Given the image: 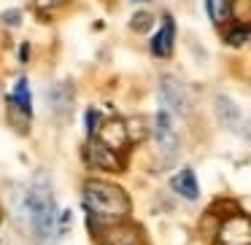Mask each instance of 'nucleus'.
<instances>
[{"instance_id":"nucleus-1","label":"nucleus","mask_w":251,"mask_h":245,"mask_svg":"<svg viewBox=\"0 0 251 245\" xmlns=\"http://www.w3.org/2000/svg\"><path fill=\"white\" fill-rule=\"evenodd\" d=\"M27 213H30V223L38 245H51L57 237V205H54V194H51V183L49 175L38 173L27 191Z\"/></svg>"},{"instance_id":"nucleus-2","label":"nucleus","mask_w":251,"mask_h":245,"mask_svg":"<svg viewBox=\"0 0 251 245\" xmlns=\"http://www.w3.org/2000/svg\"><path fill=\"white\" fill-rule=\"evenodd\" d=\"M84 207L89 213V221L116 223L130 213V200L119 186L108 180H87L84 186Z\"/></svg>"},{"instance_id":"nucleus-3","label":"nucleus","mask_w":251,"mask_h":245,"mask_svg":"<svg viewBox=\"0 0 251 245\" xmlns=\"http://www.w3.org/2000/svg\"><path fill=\"white\" fill-rule=\"evenodd\" d=\"M154 137H157V148L165 156V162H173L176 154H178V135L173 130V121H170L168 111H159L157 113V124H154Z\"/></svg>"},{"instance_id":"nucleus-4","label":"nucleus","mask_w":251,"mask_h":245,"mask_svg":"<svg viewBox=\"0 0 251 245\" xmlns=\"http://www.w3.org/2000/svg\"><path fill=\"white\" fill-rule=\"evenodd\" d=\"M84 159H87L89 167H100V170H111V173H119L122 170V159L116 151H111L108 146L98 140L95 135H89L87 146H84Z\"/></svg>"},{"instance_id":"nucleus-5","label":"nucleus","mask_w":251,"mask_h":245,"mask_svg":"<svg viewBox=\"0 0 251 245\" xmlns=\"http://www.w3.org/2000/svg\"><path fill=\"white\" fill-rule=\"evenodd\" d=\"M216 245H251V221L246 216H232L219 226Z\"/></svg>"},{"instance_id":"nucleus-6","label":"nucleus","mask_w":251,"mask_h":245,"mask_svg":"<svg viewBox=\"0 0 251 245\" xmlns=\"http://www.w3.org/2000/svg\"><path fill=\"white\" fill-rule=\"evenodd\" d=\"M159 97H162V105L170 111H176V113L186 116V111H189V92H186V87L178 81V78L173 76H165L162 84H159Z\"/></svg>"},{"instance_id":"nucleus-7","label":"nucleus","mask_w":251,"mask_h":245,"mask_svg":"<svg viewBox=\"0 0 251 245\" xmlns=\"http://www.w3.org/2000/svg\"><path fill=\"white\" fill-rule=\"evenodd\" d=\"M95 137H98L103 146H108L111 151H116V154L130 143L127 140V132H125V121H119V119L105 121V124L100 127V132H95Z\"/></svg>"},{"instance_id":"nucleus-8","label":"nucleus","mask_w":251,"mask_h":245,"mask_svg":"<svg viewBox=\"0 0 251 245\" xmlns=\"http://www.w3.org/2000/svg\"><path fill=\"white\" fill-rule=\"evenodd\" d=\"M216 113H219V121H222L227 130L246 135V121H243V116H240L238 105H235L229 97H219L216 100Z\"/></svg>"},{"instance_id":"nucleus-9","label":"nucleus","mask_w":251,"mask_h":245,"mask_svg":"<svg viewBox=\"0 0 251 245\" xmlns=\"http://www.w3.org/2000/svg\"><path fill=\"white\" fill-rule=\"evenodd\" d=\"M8 105H11V116L22 113V119H30V113H33V100H30V89H27L25 78L17 81L11 97H8Z\"/></svg>"},{"instance_id":"nucleus-10","label":"nucleus","mask_w":251,"mask_h":245,"mask_svg":"<svg viewBox=\"0 0 251 245\" xmlns=\"http://www.w3.org/2000/svg\"><path fill=\"white\" fill-rule=\"evenodd\" d=\"M173 35H176L173 19L165 17L162 30H159V33L154 35V41H151V51H154V54H157V57H170V51H173Z\"/></svg>"},{"instance_id":"nucleus-11","label":"nucleus","mask_w":251,"mask_h":245,"mask_svg":"<svg viewBox=\"0 0 251 245\" xmlns=\"http://www.w3.org/2000/svg\"><path fill=\"white\" fill-rule=\"evenodd\" d=\"M173 189H176V194H181L184 200H189V202L200 197V189H197V178H195V173H192L189 167L181 170V173L173 178Z\"/></svg>"},{"instance_id":"nucleus-12","label":"nucleus","mask_w":251,"mask_h":245,"mask_svg":"<svg viewBox=\"0 0 251 245\" xmlns=\"http://www.w3.org/2000/svg\"><path fill=\"white\" fill-rule=\"evenodd\" d=\"M71 103H73V92L68 84H54L49 89V105L54 113H68L71 111Z\"/></svg>"},{"instance_id":"nucleus-13","label":"nucleus","mask_w":251,"mask_h":245,"mask_svg":"<svg viewBox=\"0 0 251 245\" xmlns=\"http://www.w3.org/2000/svg\"><path fill=\"white\" fill-rule=\"evenodd\" d=\"M105 245H141V237H138L135 229H114V232L105 234Z\"/></svg>"},{"instance_id":"nucleus-14","label":"nucleus","mask_w":251,"mask_h":245,"mask_svg":"<svg viewBox=\"0 0 251 245\" xmlns=\"http://www.w3.org/2000/svg\"><path fill=\"white\" fill-rule=\"evenodd\" d=\"M205 11L213 19V24H222L229 14V0H205Z\"/></svg>"},{"instance_id":"nucleus-15","label":"nucleus","mask_w":251,"mask_h":245,"mask_svg":"<svg viewBox=\"0 0 251 245\" xmlns=\"http://www.w3.org/2000/svg\"><path fill=\"white\" fill-rule=\"evenodd\" d=\"M125 132L130 143H141L146 137V124L141 119H130V121H125Z\"/></svg>"},{"instance_id":"nucleus-16","label":"nucleus","mask_w":251,"mask_h":245,"mask_svg":"<svg viewBox=\"0 0 251 245\" xmlns=\"http://www.w3.org/2000/svg\"><path fill=\"white\" fill-rule=\"evenodd\" d=\"M249 3H251V0H229V14H232L240 24H246V22H249V17H251Z\"/></svg>"},{"instance_id":"nucleus-17","label":"nucleus","mask_w":251,"mask_h":245,"mask_svg":"<svg viewBox=\"0 0 251 245\" xmlns=\"http://www.w3.org/2000/svg\"><path fill=\"white\" fill-rule=\"evenodd\" d=\"M151 24H154V17H151V14H146V11L132 17V30H135V33H146Z\"/></svg>"},{"instance_id":"nucleus-18","label":"nucleus","mask_w":251,"mask_h":245,"mask_svg":"<svg viewBox=\"0 0 251 245\" xmlns=\"http://www.w3.org/2000/svg\"><path fill=\"white\" fill-rule=\"evenodd\" d=\"M246 38H249V30H246V24H240L238 30H232V33L227 35V41L232 46H240V44H246Z\"/></svg>"},{"instance_id":"nucleus-19","label":"nucleus","mask_w":251,"mask_h":245,"mask_svg":"<svg viewBox=\"0 0 251 245\" xmlns=\"http://www.w3.org/2000/svg\"><path fill=\"white\" fill-rule=\"evenodd\" d=\"M65 0H35V6L41 8V11H51V8H57V6H62Z\"/></svg>"},{"instance_id":"nucleus-20","label":"nucleus","mask_w":251,"mask_h":245,"mask_svg":"<svg viewBox=\"0 0 251 245\" xmlns=\"http://www.w3.org/2000/svg\"><path fill=\"white\" fill-rule=\"evenodd\" d=\"M87 130H89V135L98 132V111H89L87 113Z\"/></svg>"},{"instance_id":"nucleus-21","label":"nucleus","mask_w":251,"mask_h":245,"mask_svg":"<svg viewBox=\"0 0 251 245\" xmlns=\"http://www.w3.org/2000/svg\"><path fill=\"white\" fill-rule=\"evenodd\" d=\"M3 22L6 24H19V11H6L3 14Z\"/></svg>"},{"instance_id":"nucleus-22","label":"nucleus","mask_w":251,"mask_h":245,"mask_svg":"<svg viewBox=\"0 0 251 245\" xmlns=\"http://www.w3.org/2000/svg\"><path fill=\"white\" fill-rule=\"evenodd\" d=\"M27 54H30V46L25 44L22 49H19V60H22V62H27Z\"/></svg>"},{"instance_id":"nucleus-23","label":"nucleus","mask_w":251,"mask_h":245,"mask_svg":"<svg viewBox=\"0 0 251 245\" xmlns=\"http://www.w3.org/2000/svg\"><path fill=\"white\" fill-rule=\"evenodd\" d=\"M138 3H141V0H138Z\"/></svg>"}]
</instances>
